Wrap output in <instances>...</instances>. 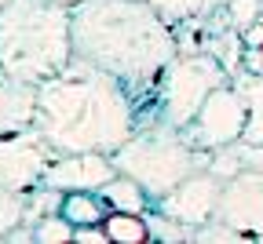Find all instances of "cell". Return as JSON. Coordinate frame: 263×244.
I'll list each match as a JSON object with an SVG mask.
<instances>
[{
    "label": "cell",
    "mask_w": 263,
    "mask_h": 244,
    "mask_svg": "<svg viewBox=\"0 0 263 244\" xmlns=\"http://www.w3.org/2000/svg\"><path fill=\"white\" fill-rule=\"evenodd\" d=\"M73 222L70 219H62L59 212L55 215H44L37 226H33V240L37 244H66V240H73Z\"/></svg>",
    "instance_id": "17"
},
{
    "label": "cell",
    "mask_w": 263,
    "mask_h": 244,
    "mask_svg": "<svg viewBox=\"0 0 263 244\" xmlns=\"http://www.w3.org/2000/svg\"><path fill=\"white\" fill-rule=\"evenodd\" d=\"M22 215H26V193L0 190V244L8 240L15 226H22Z\"/></svg>",
    "instance_id": "16"
},
{
    "label": "cell",
    "mask_w": 263,
    "mask_h": 244,
    "mask_svg": "<svg viewBox=\"0 0 263 244\" xmlns=\"http://www.w3.org/2000/svg\"><path fill=\"white\" fill-rule=\"evenodd\" d=\"M241 37H245V48H259V44H263V22L249 26V29L241 33Z\"/></svg>",
    "instance_id": "21"
},
{
    "label": "cell",
    "mask_w": 263,
    "mask_h": 244,
    "mask_svg": "<svg viewBox=\"0 0 263 244\" xmlns=\"http://www.w3.org/2000/svg\"><path fill=\"white\" fill-rule=\"evenodd\" d=\"M73 240L77 244H110V233L103 222H91V226H77L73 230Z\"/></svg>",
    "instance_id": "20"
},
{
    "label": "cell",
    "mask_w": 263,
    "mask_h": 244,
    "mask_svg": "<svg viewBox=\"0 0 263 244\" xmlns=\"http://www.w3.org/2000/svg\"><path fill=\"white\" fill-rule=\"evenodd\" d=\"M117 171L132 175L150 197V204H157L168 190H176L190 171L209 168L212 150H197L179 128L168 124H143L136 128V135L128 143L110 153Z\"/></svg>",
    "instance_id": "4"
},
{
    "label": "cell",
    "mask_w": 263,
    "mask_h": 244,
    "mask_svg": "<svg viewBox=\"0 0 263 244\" xmlns=\"http://www.w3.org/2000/svg\"><path fill=\"white\" fill-rule=\"evenodd\" d=\"M136 128L132 91L84 58L37 84V131L59 153H117Z\"/></svg>",
    "instance_id": "2"
},
{
    "label": "cell",
    "mask_w": 263,
    "mask_h": 244,
    "mask_svg": "<svg viewBox=\"0 0 263 244\" xmlns=\"http://www.w3.org/2000/svg\"><path fill=\"white\" fill-rule=\"evenodd\" d=\"M146 4H154L172 26H176V22H186V18H194V15L205 11V0H146Z\"/></svg>",
    "instance_id": "19"
},
{
    "label": "cell",
    "mask_w": 263,
    "mask_h": 244,
    "mask_svg": "<svg viewBox=\"0 0 263 244\" xmlns=\"http://www.w3.org/2000/svg\"><path fill=\"white\" fill-rule=\"evenodd\" d=\"M55 157H59V150L37 128L0 135V190L26 193L33 186H41L44 171L51 168Z\"/></svg>",
    "instance_id": "7"
},
{
    "label": "cell",
    "mask_w": 263,
    "mask_h": 244,
    "mask_svg": "<svg viewBox=\"0 0 263 244\" xmlns=\"http://www.w3.org/2000/svg\"><path fill=\"white\" fill-rule=\"evenodd\" d=\"M216 219L241 230L245 237H263V171L241 168L234 179L223 182Z\"/></svg>",
    "instance_id": "9"
},
{
    "label": "cell",
    "mask_w": 263,
    "mask_h": 244,
    "mask_svg": "<svg viewBox=\"0 0 263 244\" xmlns=\"http://www.w3.org/2000/svg\"><path fill=\"white\" fill-rule=\"evenodd\" d=\"M73 58H84L117 77L139 110V128L154 120V84L179 55L176 26L146 0H77Z\"/></svg>",
    "instance_id": "1"
},
{
    "label": "cell",
    "mask_w": 263,
    "mask_h": 244,
    "mask_svg": "<svg viewBox=\"0 0 263 244\" xmlns=\"http://www.w3.org/2000/svg\"><path fill=\"white\" fill-rule=\"evenodd\" d=\"M103 226L110 233V244H146L150 240V222L143 212H110Z\"/></svg>",
    "instance_id": "15"
},
{
    "label": "cell",
    "mask_w": 263,
    "mask_h": 244,
    "mask_svg": "<svg viewBox=\"0 0 263 244\" xmlns=\"http://www.w3.org/2000/svg\"><path fill=\"white\" fill-rule=\"evenodd\" d=\"M73 58V18L62 0H8L0 8V69L41 84Z\"/></svg>",
    "instance_id": "3"
},
{
    "label": "cell",
    "mask_w": 263,
    "mask_h": 244,
    "mask_svg": "<svg viewBox=\"0 0 263 244\" xmlns=\"http://www.w3.org/2000/svg\"><path fill=\"white\" fill-rule=\"evenodd\" d=\"M62 4H77V0H62Z\"/></svg>",
    "instance_id": "22"
},
{
    "label": "cell",
    "mask_w": 263,
    "mask_h": 244,
    "mask_svg": "<svg viewBox=\"0 0 263 244\" xmlns=\"http://www.w3.org/2000/svg\"><path fill=\"white\" fill-rule=\"evenodd\" d=\"M219 197H223V179L212 175L209 168H197L176 190H168L150 208H157V212H164V215H172V219H179V222H186V226L197 230V226H205V222L216 219Z\"/></svg>",
    "instance_id": "8"
},
{
    "label": "cell",
    "mask_w": 263,
    "mask_h": 244,
    "mask_svg": "<svg viewBox=\"0 0 263 244\" xmlns=\"http://www.w3.org/2000/svg\"><path fill=\"white\" fill-rule=\"evenodd\" d=\"M230 84L238 88V95L245 98V143H263V77L249 73V69H238L230 73Z\"/></svg>",
    "instance_id": "12"
},
{
    "label": "cell",
    "mask_w": 263,
    "mask_h": 244,
    "mask_svg": "<svg viewBox=\"0 0 263 244\" xmlns=\"http://www.w3.org/2000/svg\"><path fill=\"white\" fill-rule=\"evenodd\" d=\"M110 212H114L110 200L99 193V190H70V193H62V204H59V215H62V219H70L73 226L106 222Z\"/></svg>",
    "instance_id": "13"
},
{
    "label": "cell",
    "mask_w": 263,
    "mask_h": 244,
    "mask_svg": "<svg viewBox=\"0 0 263 244\" xmlns=\"http://www.w3.org/2000/svg\"><path fill=\"white\" fill-rule=\"evenodd\" d=\"M245 117H249L245 113V98L227 80L205 98V106L183 128V135L197 150H223V146H234L245 135Z\"/></svg>",
    "instance_id": "6"
},
{
    "label": "cell",
    "mask_w": 263,
    "mask_h": 244,
    "mask_svg": "<svg viewBox=\"0 0 263 244\" xmlns=\"http://www.w3.org/2000/svg\"><path fill=\"white\" fill-rule=\"evenodd\" d=\"M4 4H8V0H0V8H4Z\"/></svg>",
    "instance_id": "23"
},
{
    "label": "cell",
    "mask_w": 263,
    "mask_h": 244,
    "mask_svg": "<svg viewBox=\"0 0 263 244\" xmlns=\"http://www.w3.org/2000/svg\"><path fill=\"white\" fill-rule=\"evenodd\" d=\"M230 80V69L212 55V51H179L168 66L161 69L154 84V120L150 124H168V128H186L205 98Z\"/></svg>",
    "instance_id": "5"
},
{
    "label": "cell",
    "mask_w": 263,
    "mask_h": 244,
    "mask_svg": "<svg viewBox=\"0 0 263 244\" xmlns=\"http://www.w3.org/2000/svg\"><path fill=\"white\" fill-rule=\"evenodd\" d=\"M37 128V84L0 69V135Z\"/></svg>",
    "instance_id": "11"
},
{
    "label": "cell",
    "mask_w": 263,
    "mask_h": 244,
    "mask_svg": "<svg viewBox=\"0 0 263 244\" xmlns=\"http://www.w3.org/2000/svg\"><path fill=\"white\" fill-rule=\"evenodd\" d=\"M106 200H110V208L114 212H146L150 208V197H146V190L132 179V175H124V171H117V175L99 190Z\"/></svg>",
    "instance_id": "14"
},
{
    "label": "cell",
    "mask_w": 263,
    "mask_h": 244,
    "mask_svg": "<svg viewBox=\"0 0 263 244\" xmlns=\"http://www.w3.org/2000/svg\"><path fill=\"white\" fill-rule=\"evenodd\" d=\"M227 22L238 33H245L249 26L263 22V0H227Z\"/></svg>",
    "instance_id": "18"
},
{
    "label": "cell",
    "mask_w": 263,
    "mask_h": 244,
    "mask_svg": "<svg viewBox=\"0 0 263 244\" xmlns=\"http://www.w3.org/2000/svg\"><path fill=\"white\" fill-rule=\"evenodd\" d=\"M117 175V164L110 153H59L44 171V186L62 193L70 190H103Z\"/></svg>",
    "instance_id": "10"
}]
</instances>
